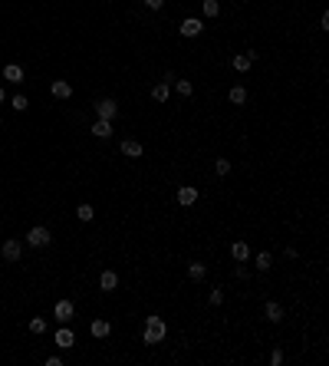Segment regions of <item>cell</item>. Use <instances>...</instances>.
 Masks as SVG:
<instances>
[{"label": "cell", "mask_w": 329, "mask_h": 366, "mask_svg": "<svg viewBox=\"0 0 329 366\" xmlns=\"http://www.w3.org/2000/svg\"><path fill=\"white\" fill-rule=\"evenodd\" d=\"M4 80L7 83H24V66L20 63H7L4 66Z\"/></svg>", "instance_id": "11"}, {"label": "cell", "mask_w": 329, "mask_h": 366, "mask_svg": "<svg viewBox=\"0 0 329 366\" xmlns=\"http://www.w3.org/2000/svg\"><path fill=\"white\" fill-rule=\"evenodd\" d=\"M254 60H257V53H237L234 60H230V66H234L237 73H247L254 66Z\"/></svg>", "instance_id": "9"}, {"label": "cell", "mask_w": 329, "mask_h": 366, "mask_svg": "<svg viewBox=\"0 0 329 366\" xmlns=\"http://www.w3.org/2000/svg\"><path fill=\"white\" fill-rule=\"evenodd\" d=\"M72 313H76V310H72V300H56V307H53V317L60 320V323H70V320H72Z\"/></svg>", "instance_id": "7"}, {"label": "cell", "mask_w": 329, "mask_h": 366, "mask_svg": "<svg viewBox=\"0 0 329 366\" xmlns=\"http://www.w3.org/2000/svg\"><path fill=\"white\" fill-rule=\"evenodd\" d=\"M0 126H4V119H0Z\"/></svg>", "instance_id": "33"}, {"label": "cell", "mask_w": 329, "mask_h": 366, "mask_svg": "<svg viewBox=\"0 0 329 366\" xmlns=\"http://www.w3.org/2000/svg\"><path fill=\"white\" fill-rule=\"evenodd\" d=\"M172 86L178 89V96H191V93H194V86H191V80H174Z\"/></svg>", "instance_id": "23"}, {"label": "cell", "mask_w": 329, "mask_h": 366, "mask_svg": "<svg viewBox=\"0 0 329 366\" xmlns=\"http://www.w3.org/2000/svg\"><path fill=\"white\" fill-rule=\"evenodd\" d=\"M201 4H204V17H218L220 14V4H218V0H201Z\"/></svg>", "instance_id": "24"}, {"label": "cell", "mask_w": 329, "mask_h": 366, "mask_svg": "<svg viewBox=\"0 0 329 366\" xmlns=\"http://www.w3.org/2000/svg\"><path fill=\"white\" fill-rule=\"evenodd\" d=\"M4 99H7V93H4V86H0V103H4Z\"/></svg>", "instance_id": "32"}, {"label": "cell", "mask_w": 329, "mask_h": 366, "mask_svg": "<svg viewBox=\"0 0 329 366\" xmlns=\"http://www.w3.org/2000/svg\"><path fill=\"white\" fill-rule=\"evenodd\" d=\"M237 277H240V280H247V277H250V271L244 267V261H237Z\"/></svg>", "instance_id": "29"}, {"label": "cell", "mask_w": 329, "mask_h": 366, "mask_svg": "<svg viewBox=\"0 0 329 366\" xmlns=\"http://www.w3.org/2000/svg\"><path fill=\"white\" fill-rule=\"evenodd\" d=\"M270 363L280 366V363H283V350H274V353H270Z\"/></svg>", "instance_id": "30"}, {"label": "cell", "mask_w": 329, "mask_h": 366, "mask_svg": "<svg viewBox=\"0 0 329 366\" xmlns=\"http://www.w3.org/2000/svg\"><path fill=\"white\" fill-rule=\"evenodd\" d=\"M270 267H274V257L266 254V251H260V254H257V271L264 274V271H270Z\"/></svg>", "instance_id": "22"}, {"label": "cell", "mask_w": 329, "mask_h": 366, "mask_svg": "<svg viewBox=\"0 0 329 366\" xmlns=\"http://www.w3.org/2000/svg\"><path fill=\"white\" fill-rule=\"evenodd\" d=\"M89 132H92L96 139H109V136H112V122H109V119H96Z\"/></svg>", "instance_id": "13"}, {"label": "cell", "mask_w": 329, "mask_h": 366, "mask_svg": "<svg viewBox=\"0 0 329 366\" xmlns=\"http://www.w3.org/2000/svg\"><path fill=\"white\" fill-rule=\"evenodd\" d=\"M50 93H53L56 99H70V96H72V86H70L66 80H56L53 86H50Z\"/></svg>", "instance_id": "17"}, {"label": "cell", "mask_w": 329, "mask_h": 366, "mask_svg": "<svg viewBox=\"0 0 329 366\" xmlns=\"http://www.w3.org/2000/svg\"><path fill=\"white\" fill-rule=\"evenodd\" d=\"M89 333H92L96 340H106V336L112 333V326H109V320H92V323H89Z\"/></svg>", "instance_id": "10"}, {"label": "cell", "mask_w": 329, "mask_h": 366, "mask_svg": "<svg viewBox=\"0 0 329 366\" xmlns=\"http://www.w3.org/2000/svg\"><path fill=\"white\" fill-rule=\"evenodd\" d=\"M10 106H14L16 112H24V109H26V106H30V103H26V96H14V99H10Z\"/></svg>", "instance_id": "27"}, {"label": "cell", "mask_w": 329, "mask_h": 366, "mask_svg": "<svg viewBox=\"0 0 329 366\" xmlns=\"http://www.w3.org/2000/svg\"><path fill=\"white\" fill-rule=\"evenodd\" d=\"M211 303H224V287H214L211 290Z\"/></svg>", "instance_id": "28"}, {"label": "cell", "mask_w": 329, "mask_h": 366, "mask_svg": "<svg viewBox=\"0 0 329 366\" xmlns=\"http://www.w3.org/2000/svg\"><path fill=\"white\" fill-rule=\"evenodd\" d=\"M96 112H99V119H116L118 116V103L116 99H102V103H96Z\"/></svg>", "instance_id": "6"}, {"label": "cell", "mask_w": 329, "mask_h": 366, "mask_svg": "<svg viewBox=\"0 0 329 366\" xmlns=\"http://www.w3.org/2000/svg\"><path fill=\"white\" fill-rule=\"evenodd\" d=\"M142 340L148 343V346L152 343H162L164 340V320L162 317H148L145 320V333H142Z\"/></svg>", "instance_id": "1"}, {"label": "cell", "mask_w": 329, "mask_h": 366, "mask_svg": "<svg viewBox=\"0 0 329 366\" xmlns=\"http://www.w3.org/2000/svg\"><path fill=\"white\" fill-rule=\"evenodd\" d=\"M230 103L244 106V103H247V89H244V86H230Z\"/></svg>", "instance_id": "20"}, {"label": "cell", "mask_w": 329, "mask_h": 366, "mask_svg": "<svg viewBox=\"0 0 329 366\" xmlns=\"http://www.w3.org/2000/svg\"><path fill=\"white\" fill-rule=\"evenodd\" d=\"M53 340H56V346H60V350H72V346H76V333H72L66 323L53 333Z\"/></svg>", "instance_id": "3"}, {"label": "cell", "mask_w": 329, "mask_h": 366, "mask_svg": "<svg viewBox=\"0 0 329 366\" xmlns=\"http://www.w3.org/2000/svg\"><path fill=\"white\" fill-rule=\"evenodd\" d=\"M188 277H191V280H204V277H208V264L191 261V264H188Z\"/></svg>", "instance_id": "18"}, {"label": "cell", "mask_w": 329, "mask_h": 366, "mask_svg": "<svg viewBox=\"0 0 329 366\" xmlns=\"http://www.w3.org/2000/svg\"><path fill=\"white\" fill-rule=\"evenodd\" d=\"M230 257H234V261H247V257H250V244H247V241H234V244H230Z\"/></svg>", "instance_id": "16"}, {"label": "cell", "mask_w": 329, "mask_h": 366, "mask_svg": "<svg viewBox=\"0 0 329 366\" xmlns=\"http://www.w3.org/2000/svg\"><path fill=\"white\" fill-rule=\"evenodd\" d=\"M214 172L218 175H230V159H218L214 162Z\"/></svg>", "instance_id": "26"}, {"label": "cell", "mask_w": 329, "mask_h": 366, "mask_svg": "<svg viewBox=\"0 0 329 366\" xmlns=\"http://www.w3.org/2000/svg\"><path fill=\"white\" fill-rule=\"evenodd\" d=\"M264 313H266V320H270V323H283V307L276 300H266Z\"/></svg>", "instance_id": "12"}, {"label": "cell", "mask_w": 329, "mask_h": 366, "mask_svg": "<svg viewBox=\"0 0 329 366\" xmlns=\"http://www.w3.org/2000/svg\"><path fill=\"white\" fill-rule=\"evenodd\" d=\"M168 93H172L168 83H155V86H152V99H155V103H168Z\"/></svg>", "instance_id": "19"}, {"label": "cell", "mask_w": 329, "mask_h": 366, "mask_svg": "<svg viewBox=\"0 0 329 366\" xmlns=\"http://www.w3.org/2000/svg\"><path fill=\"white\" fill-rule=\"evenodd\" d=\"M99 287L106 290V294H109V290H116V287H118V274L116 271H102L99 274Z\"/></svg>", "instance_id": "14"}, {"label": "cell", "mask_w": 329, "mask_h": 366, "mask_svg": "<svg viewBox=\"0 0 329 366\" xmlns=\"http://www.w3.org/2000/svg\"><path fill=\"white\" fill-rule=\"evenodd\" d=\"M50 241H53V234H50V228H43V224L30 228V234H26V244L30 247H50Z\"/></svg>", "instance_id": "2"}, {"label": "cell", "mask_w": 329, "mask_h": 366, "mask_svg": "<svg viewBox=\"0 0 329 366\" xmlns=\"http://www.w3.org/2000/svg\"><path fill=\"white\" fill-rule=\"evenodd\" d=\"M201 30H204V20H198V17H188V20H181V27H178V33L181 37H201Z\"/></svg>", "instance_id": "4"}, {"label": "cell", "mask_w": 329, "mask_h": 366, "mask_svg": "<svg viewBox=\"0 0 329 366\" xmlns=\"http://www.w3.org/2000/svg\"><path fill=\"white\" fill-rule=\"evenodd\" d=\"M76 218H79V221H92V218H96V208L92 205H79L76 208Z\"/></svg>", "instance_id": "21"}, {"label": "cell", "mask_w": 329, "mask_h": 366, "mask_svg": "<svg viewBox=\"0 0 329 366\" xmlns=\"http://www.w3.org/2000/svg\"><path fill=\"white\" fill-rule=\"evenodd\" d=\"M0 254L14 264V261H20V254H24V244H20L16 238H10V241H4V244H0Z\"/></svg>", "instance_id": "5"}, {"label": "cell", "mask_w": 329, "mask_h": 366, "mask_svg": "<svg viewBox=\"0 0 329 366\" xmlns=\"http://www.w3.org/2000/svg\"><path fill=\"white\" fill-rule=\"evenodd\" d=\"M142 142H135V139H126V142H122V155H126V159H142Z\"/></svg>", "instance_id": "15"}, {"label": "cell", "mask_w": 329, "mask_h": 366, "mask_svg": "<svg viewBox=\"0 0 329 366\" xmlns=\"http://www.w3.org/2000/svg\"><path fill=\"white\" fill-rule=\"evenodd\" d=\"M30 333H46V320H43V317H33L30 320Z\"/></svg>", "instance_id": "25"}, {"label": "cell", "mask_w": 329, "mask_h": 366, "mask_svg": "<svg viewBox=\"0 0 329 366\" xmlns=\"http://www.w3.org/2000/svg\"><path fill=\"white\" fill-rule=\"evenodd\" d=\"M145 7H152V10H162V7H164V0H145Z\"/></svg>", "instance_id": "31"}, {"label": "cell", "mask_w": 329, "mask_h": 366, "mask_svg": "<svg viewBox=\"0 0 329 366\" xmlns=\"http://www.w3.org/2000/svg\"><path fill=\"white\" fill-rule=\"evenodd\" d=\"M194 201H198V188H194V185H181V188H178V205L181 208H191Z\"/></svg>", "instance_id": "8"}]
</instances>
